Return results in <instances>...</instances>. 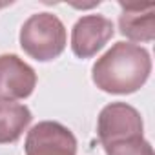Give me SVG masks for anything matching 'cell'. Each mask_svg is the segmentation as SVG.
<instances>
[{
  "label": "cell",
  "instance_id": "1",
  "mask_svg": "<svg viewBox=\"0 0 155 155\" xmlns=\"http://www.w3.org/2000/svg\"><path fill=\"white\" fill-rule=\"evenodd\" d=\"M151 73L150 53L131 42L113 44L91 69L95 86L106 93L128 95L140 90Z\"/></svg>",
  "mask_w": 155,
  "mask_h": 155
},
{
  "label": "cell",
  "instance_id": "2",
  "mask_svg": "<svg viewBox=\"0 0 155 155\" xmlns=\"http://www.w3.org/2000/svg\"><path fill=\"white\" fill-rule=\"evenodd\" d=\"M66 28L53 13H35L20 29L22 49L38 62H49L60 57L66 49Z\"/></svg>",
  "mask_w": 155,
  "mask_h": 155
},
{
  "label": "cell",
  "instance_id": "3",
  "mask_svg": "<svg viewBox=\"0 0 155 155\" xmlns=\"http://www.w3.org/2000/svg\"><path fill=\"white\" fill-rule=\"evenodd\" d=\"M144 122L140 113L126 102H111L102 108L97 120V135L102 146L144 137Z\"/></svg>",
  "mask_w": 155,
  "mask_h": 155
},
{
  "label": "cell",
  "instance_id": "4",
  "mask_svg": "<svg viewBox=\"0 0 155 155\" xmlns=\"http://www.w3.org/2000/svg\"><path fill=\"white\" fill-rule=\"evenodd\" d=\"M26 155H77V139L60 122L42 120L26 137Z\"/></svg>",
  "mask_w": 155,
  "mask_h": 155
},
{
  "label": "cell",
  "instance_id": "5",
  "mask_svg": "<svg viewBox=\"0 0 155 155\" xmlns=\"http://www.w3.org/2000/svg\"><path fill=\"white\" fill-rule=\"evenodd\" d=\"M115 35L113 22L102 15H86L71 29V49L79 58H90L101 51Z\"/></svg>",
  "mask_w": 155,
  "mask_h": 155
},
{
  "label": "cell",
  "instance_id": "6",
  "mask_svg": "<svg viewBox=\"0 0 155 155\" xmlns=\"http://www.w3.org/2000/svg\"><path fill=\"white\" fill-rule=\"evenodd\" d=\"M37 86L35 69L17 55H0V101H22Z\"/></svg>",
  "mask_w": 155,
  "mask_h": 155
},
{
  "label": "cell",
  "instance_id": "7",
  "mask_svg": "<svg viewBox=\"0 0 155 155\" xmlns=\"http://www.w3.org/2000/svg\"><path fill=\"white\" fill-rule=\"evenodd\" d=\"M120 33L135 42H151L155 37V4H119Z\"/></svg>",
  "mask_w": 155,
  "mask_h": 155
},
{
  "label": "cell",
  "instance_id": "8",
  "mask_svg": "<svg viewBox=\"0 0 155 155\" xmlns=\"http://www.w3.org/2000/svg\"><path fill=\"white\" fill-rule=\"evenodd\" d=\"M33 115L28 106L0 101V144H9L20 139L29 126Z\"/></svg>",
  "mask_w": 155,
  "mask_h": 155
},
{
  "label": "cell",
  "instance_id": "9",
  "mask_svg": "<svg viewBox=\"0 0 155 155\" xmlns=\"http://www.w3.org/2000/svg\"><path fill=\"white\" fill-rule=\"evenodd\" d=\"M104 151L106 155H153V148L144 137H135L108 144L104 146Z\"/></svg>",
  "mask_w": 155,
  "mask_h": 155
}]
</instances>
